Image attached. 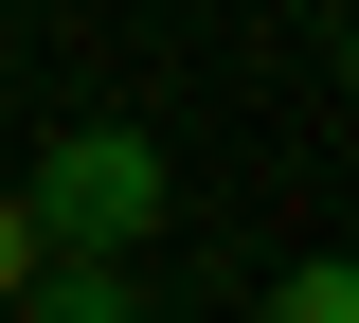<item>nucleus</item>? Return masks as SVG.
<instances>
[{
  "instance_id": "1",
  "label": "nucleus",
  "mask_w": 359,
  "mask_h": 323,
  "mask_svg": "<svg viewBox=\"0 0 359 323\" xmlns=\"http://www.w3.org/2000/svg\"><path fill=\"white\" fill-rule=\"evenodd\" d=\"M18 198H36V233H54V252L126 270L144 233H162V198H180V180H162V144H144V126H54Z\"/></svg>"
},
{
  "instance_id": "2",
  "label": "nucleus",
  "mask_w": 359,
  "mask_h": 323,
  "mask_svg": "<svg viewBox=\"0 0 359 323\" xmlns=\"http://www.w3.org/2000/svg\"><path fill=\"white\" fill-rule=\"evenodd\" d=\"M0 323H144V305H126V270H90V252H54V270L18 287Z\"/></svg>"
},
{
  "instance_id": "3",
  "label": "nucleus",
  "mask_w": 359,
  "mask_h": 323,
  "mask_svg": "<svg viewBox=\"0 0 359 323\" xmlns=\"http://www.w3.org/2000/svg\"><path fill=\"white\" fill-rule=\"evenodd\" d=\"M252 323H359V252H306V270H269Z\"/></svg>"
},
{
  "instance_id": "4",
  "label": "nucleus",
  "mask_w": 359,
  "mask_h": 323,
  "mask_svg": "<svg viewBox=\"0 0 359 323\" xmlns=\"http://www.w3.org/2000/svg\"><path fill=\"white\" fill-rule=\"evenodd\" d=\"M36 270H54V233H36V198L0 180V305H18V287H36Z\"/></svg>"
},
{
  "instance_id": "5",
  "label": "nucleus",
  "mask_w": 359,
  "mask_h": 323,
  "mask_svg": "<svg viewBox=\"0 0 359 323\" xmlns=\"http://www.w3.org/2000/svg\"><path fill=\"white\" fill-rule=\"evenodd\" d=\"M341 90H359V18H341Z\"/></svg>"
}]
</instances>
